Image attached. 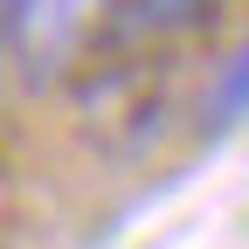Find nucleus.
Returning <instances> with one entry per match:
<instances>
[{
	"mask_svg": "<svg viewBox=\"0 0 249 249\" xmlns=\"http://www.w3.org/2000/svg\"><path fill=\"white\" fill-rule=\"evenodd\" d=\"M208 132H229L242 118V55H222V76H214V97H201Z\"/></svg>",
	"mask_w": 249,
	"mask_h": 249,
	"instance_id": "2",
	"label": "nucleus"
},
{
	"mask_svg": "<svg viewBox=\"0 0 249 249\" xmlns=\"http://www.w3.org/2000/svg\"><path fill=\"white\" fill-rule=\"evenodd\" d=\"M145 21L160 28H194V21H214V0H139Z\"/></svg>",
	"mask_w": 249,
	"mask_h": 249,
	"instance_id": "3",
	"label": "nucleus"
},
{
	"mask_svg": "<svg viewBox=\"0 0 249 249\" xmlns=\"http://www.w3.org/2000/svg\"><path fill=\"white\" fill-rule=\"evenodd\" d=\"M97 7L104 0H0V42L28 76H62L97 28Z\"/></svg>",
	"mask_w": 249,
	"mask_h": 249,
	"instance_id": "1",
	"label": "nucleus"
}]
</instances>
